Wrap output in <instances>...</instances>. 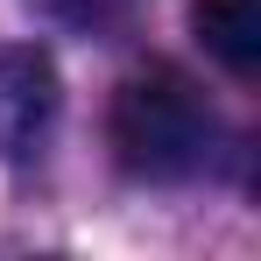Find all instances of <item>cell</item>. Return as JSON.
<instances>
[{"label": "cell", "instance_id": "3", "mask_svg": "<svg viewBox=\"0 0 261 261\" xmlns=\"http://www.w3.org/2000/svg\"><path fill=\"white\" fill-rule=\"evenodd\" d=\"M191 29L233 78L261 71V0H191Z\"/></svg>", "mask_w": 261, "mask_h": 261}, {"label": "cell", "instance_id": "2", "mask_svg": "<svg viewBox=\"0 0 261 261\" xmlns=\"http://www.w3.org/2000/svg\"><path fill=\"white\" fill-rule=\"evenodd\" d=\"M57 120V64L36 43L0 49V155L29 163Z\"/></svg>", "mask_w": 261, "mask_h": 261}, {"label": "cell", "instance_id": "4", "mask_svg": "<svg viewBox=\"0 0 261 261\" xmlns=\"http://www.w3.org/2000/svg\"><path fill=\"white\" fill-rule=\"evenodd\" d=\"M49 14H64V21H78V29H113L120 14H127V0H36Z\"/></svg>", "mask_w": 261, "mask_h": 261}, {"label": "cell", "instance_id": "1", "mask_svg": "<svg viewBox=\"0 0 261 261\" xmlns=\"http://www.w3.org/2000/svg\"><path fill=\"white\" fill-rule=\"evenodd\" d=\"M106 134H113V148H120V163L134 176L176 184V176L205 170V155H212V106H205V92L184 71L148 64V71H134L127 85L113 92Z\"/></svg>", "mask_w": 261, "mask_h": 261}]
</instances>
